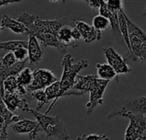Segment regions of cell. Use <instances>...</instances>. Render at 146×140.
Returning a JSON list of instances; mask_svg holds the SVG:
<instances>
[{
  "label": "cell",
  "mask_w": 146,
  "mask_h": 140,
  "mask_svg": "<svg viewBox=\"0 0 146 140\" xmlns=\"http://www.w3.org/2000/svg\"><path fill=\"white\" fill-rule=\"evenodd\" d=\"M118 20H119V31L121 33V37L123 40L125 41L129 53H130V57L129 59L131 60V44H130V39H129V33H128V26H127V21H126V15L123 10L119 11L118 15Z\"/></svg>",
  "instance_id": "cell-19"
},
{
  "label": "cell",
  "mask_w": 146,
  "mask_h": 140,
  "mask_svg": "<svg viewBox=\"0 0 146 140\" xmlns=\"http://www.w3.org/2000/svg\"><path fill=\"white\" fill-rule=\"evenodd\" d=\"M13 53L18 61L29 60V50L26 47H20L14 50Z\"/></svg>",
  "instance_id": "cell-26"
},
{
  "label": "cell",
  "mask_w": 146,
  "mask_h": 140,
  "mask_svg": "<svg viewBox=\"0 0 146 140\" xmlns=\"http://www.w3.org/2000/svg\"><path fill=\"white\" fill-rule=\"evenodd\" d=\"M20 47L28 48V41L26 40H12V41H1L0 40V50L13 52Z\"/></svg>",
  "instance_id": "cell-21"
},
{
  "label": "cell",
  "mask_w": 146,
  "mask_h": 140,
  "mask_svg": "<svg viewBox=\"0 0 146 140\" xmlns=\"http://www.w3.org/2000/svg\"><path fill=\"white\" fill-rule=\"evenodd\" d=\"M102 51L107 58L108 63L110 64L118 75L127 74L131 71V68L127 65L124 58L111 46H104Z\"/></svg>",
  "instance_id": "cell-9"
},
{
  "label": "cell",
  "mask_w": 146,
  "mask_h": 140,
  "mask_svg": "<svg viewBox=\"0 0 146 140\" xmlns=\"http://www.w3.org/2000/svg\"><path fill=\"white\" fill-rule=\"evenodd\" d=\"M31 140H42V139H41V138H37V139H35H35H31Z\"/></svg>",
  "instance_id": "cell-37"
},
{
  "label": "cell",
  "mask_w": 146,
  "mask_h": 140,
  "mask_svg": "<svg viewBox=\"0 0 146 140\" xmlns=\"http://www.w3.org/2000/svg\"><path fill=\"white\" fill-rule=\"evenodd\" d=\"M143 15L146 16V7H145V10H144V12H143Z\"/></svg>",
  "instance_id": "cell-36"
},
{
  "label": "cell",
  "mask_w": 146,
  "mask_h": 140,
  "mask_svg": "<svg viewBox=\"0 0 146 140\" xmlns=\"http://www.w3.org/2000/svg\"><path fill=\"white\" fill-rule=\"evenodd\" d=\"M62 1H63L64 3H65V2H67V1H70V0H62ZM81 1H84V2L88 3V2H89V0H81Z\"/></svg>",
  "instance_id": "cell-33"
},
{
  "label": "cell",
  "mask_w": 146,
  "mask_h": 140,
  "mask_svg": "<svg viewBox=\"0 0 146 140\" xmlns=\"http://www.w3.org/2000/svg\"><path fill=\"white\" fill-rule=\"evenodd\" d=\"M38 121L23 119L11 125L12 131L17 134H29L30 139H35L38 135Z\"/></svg>",
  "instance_id": "cell-11"
},
{
  "label": "cell",
  "mask_w": 146,
  "mask_h": 140,
  "mask_svg": "<svg viewBox=\"0 0 146 140\" xmlns=\"http://www.w3.org/2000/svg\"><path fill=\"white\" fill-rule=\"evenodd\" d=\"M3 29H5V28H4V27H3L1 26V24H0V32H1V31H2Z\"/></svg>",
  "instance_id": "cell-35"
},
{
  "label": "cell",
  "mask_w": 146,
  "mask_h": 140,
  "mask_svg": "<svg viewBox=\"0 0 146 140\" xmlns=\"http://www.w3.org/2000/svg\"><path fill=\"white\" fill-rule=\"evenodd\" d=\"M63 74L60 82V88L62 97L66 96H82L84 93L73 89L76 84V79L78 76L82 69L86 68L89 66V61L85 59H82L76 63H73V57L70 54H65L62 60Z\"/></svg>",
  "instance_id": "cell-3"
},
{
  "label": "cell",
  "mask_w": 146,
  "mask_h": 140,
  "mask_svg": "<svg viewBox=\"0 0 146 140\" xmlns=\"http://www.w3.org/2000/svg\"><path fill=\"white\" fill-rule=\"evenodd\" d=\"M137 140H146V131L143 133L141 137H139Z\"/></svg>",
  "instance_id": "cell-32"
},
{
  "label": "cell",
  "mask_w": 146,
  "mask_h": 140,
  "mask_svg": "<svg viewBox=\"0 0 146 140\" xmlns=\"http://www.w3.org/2000/svg\"><path fill=\"white\" fill-rule=\"evenodd\" d=\"M31 97H33L34 100H35L38 103V105L36 107V110H40L45 104L48 103L49 101L46 97V92H45V89L44 90H37V91H34L31 92Z\"/></svg>",
  "instance_id": "cell-24"
},
{
  "label": "cell",
  "mask_w": 146,
  "mask_h": 140,
  "mask_svg": "<svg viewBox=\"0 0 146 140\" xmlns=\"http://www.w3.org/2000/svg\"><path fill=\"white\" fill-rule=\"evenodd\" d=\"M2 98L7 108L13 113L18 109L25 112H29L30 109L27 99L23 97V96L18 94L17 92L15 93L5 92L2 95Z\"/></svg>",
  "instance_id": "cell-10"
},
{
  "label": "cell",
  "mask_w": 146,
  "mask_h": 140,
  "mask_svg": "<svg viewBox=\"0 0 146 140\" xmlns=\"http://www.w3.org/2000/svg\"><path fill=\"white\" fill-rule=\"evenodd\" d=\"M45 92L46 95V97L48 99V101H52V103L50 104L49 108L47 109V110L45 112V114H48V113L52 110V109L54 107V105L56 104V103L58 101V99L62 97V93H61V88H60V82L59 80L55 81L54 83L51 84L49 86H47L45 89Z\"/></svg>",
  "instance_id": "cell-18"
},
{
  "label": "cell",
  "mask_w": 146,
  "mask_h": 140,
  "mask_svg": "<svg viewBox=\"0 0 146 140\" xmlns=\"http://www.w3.org/2000/svg\"><path fill=\"white\" fill-rule=\"evenodd\" d=\"M132 61L146 62V34L126 16Z\"/></svg>",
  "instance_id": "cell-5"
},
{
  "label": "cell",
  "mask_w": 146,
  "mask_h": 140,
  "mask_svg": "<svg viewBox=\"0 0 146 140\" xmlns=\"http://www.w3.org/2000/svg\"><path fill=\"white\" fill-rule=\"evenodd\" d=\"M106 5L108 7L114 11H119L123 10V0H107Z\"/></svg>",
  "instance_id": "cell-28"
},
{
  "label": "cell",
  "mask_w": 146,
  "mask_h": 140,
  "mask_svg": "<svg viewBox=\"0 0 146 140\" xmlns=\"http://www.w3.org/2000/svg\"><path fill=\"white\" fill-rule=\"evenodd\" d=\"M17 79L18 83L17 93L22 96H25L28 93V87L33 81V72L29 67H24L17 75Z\"/></svg>",
  "instance_id": "cell-16"
},
{
  "label": "cell",
  "mask_w": 146,
  "mask_h": 140,
  "mask_svg": "<svg viewBox=\"0 0 146 140\" xmlns=\"http://www.w3.org/2000/svg\"><path fill=\"white\" fill-rule=\"evenodd\" d=\"M96 67L97 69V75L101 79L107 80H113L117 79L118 74L113 67L108 63H96Z\"/></svg>",
  "instance_id": "cell-20"
},
{
  "label": "cell",
  "mask_w": 146,
  "mask_h": 140,
  "mask_svg": "<svg viewBox=\"0 0 146 140\" xmlns=\"http://www.w3.org/2000/svg\"><path fill=\"white\" fill-rule=\"evenodd\" d=\"M21 1H22V0H0V7L6 6V5H9L11 4L21 2Z\"/></svg>",
  "instance_id": "cell-31"
},
{
  "label": "cell",
  "mask_w": 146,
  "mask_h": 140,
  "mask_svg": "<svg viewBox=\"0 0 146 140\" xmlns=\"http://www.w3.org/2000/svg\"><path fill=\"white\" fill-rule=\"evenodd\" d=\"M1 26L5 28L9 29L16 34H23V35H29V31L28 27L20 21L15 20L7 15H4L1 21H0Z\"/></svg>",
  "instance_id": "cell-14"
},
{
  "label": "cell",
  "mask_w": 146,
  "mask_h": 140,
  "mask_svg": "<svg viewBox=\"0 0 146 140\" xmlns=\"http://www.w3.org/2000/svg\"><path fill=\"white\" fill-rule=\"evenodd\" d=\"M107 0H89L88 5L94 10H99V9L106 4Z\"/></svg>",
  "instance_id": "cell-29"
},
{
  "label": "cell",
  "mask_w": 146,
  "mask_h": 140,
  "mask_svg": "<svg viewBox=\"0 0 146 140\" xmlns=\"http://www.w3.org/2000/svg\"><path fill=\"white\" fill-rule=\"evenodd\" d=\"M77 140H109V138L104 134H82Z\"/></svg>",
  "instance_id": "cell-27"
},
{
  "label": "cell",
  "mask_w": 146,
  "mask_h": 140,
  "mask_svg": "<svg viewBox=\"0 0 146 140\" xmlns=\"http://www.w3.org/2000/svg\"><path fill=\"white\" fill-rule=\"evenodd\" d=\"M118 116L128 118L130 122L125 132V140H137L146 131V115L133 112H121Z\"/></svg>",
  "instance_id": "cell-6"
},
{
  "label": "cell",
  "mask_w": 146,
  "mask_h": 140,
  "mask_svg": "<svg viewBox=\"0 0 146 140\" xmlns=\"http://www.w3.org/2000/svg\"><path fill=\"white\" fill-rule=\"evenodd\" d=\"M17 20L23 22L29 29V34L37 38L42 47L52 46L59 51H64L67 47L60 43L58 38L59 29L64 25L74 24L66 17H59L54 20H41L36 15L27 12L21 13Z\"/></svg>",
  "instance_id": "cell-1"
},
{
  "label": "cell",
  "mask_w": 146,
  "mask_h": 140,
  "mask_svg": "<svg viewBox=\"0 0 146 140\" xmlns=\"http://www.w3.org/2000/svg\"><path fill=\"white\" fill-rule=\"evenodd\" d=\"M38 121V132L43 131L46 137H53L62 140H69L70 135L63 120L58 116H50L46 114H40L38 110L30 108L29 111Z\"/></svg>",
  "instance_id": "cell-4"
},
{
  "label": "cell",
  "mask_w": 146,
  "mask_h": 140,
  "mask_svg": "<svg viewBox=\"0 0 146 140\" xmlns=\"http://www.w3.org/2000/svg\"><path fill=\"white\" fill-rule=\"evenodd\" d=\"M3 87L5 92H10V93H15L18 91V83L17 76L12 75L7 77L3 83Z\"/></svg>",
  "instance_id": "cell-23"
},
{
  "label": "cell",
  "mask_w": 146,
  "mask_h": 140,
  "mask_svg": "<svg viewBox=\"0 0 146 140\" xmlns=\"http://www.w3.org/2000/svg\"><path fill=\"white\" fill-rule=\"evenodd\" d=\"M1 89H2V87H1V85H0V94H1Z\"/></svg>",
  "instance_id": "cell-38"
},
{
  "label": "cell",
  "mask_w": 146,
  "mask_h": 140,
  "mask_svg": "<svg viewBox=\"0 0 146 140\" xmlns=\"http://www.w3.org/2000/svg\"><path fill=\"white\" fill-rule=\"evenodd\" d=\"M133 112L146 115V97L126 99L119 107L114 109L108 115V119L118 116L121 112Z\"/></svg>",
  "instance_id": "cell-8"
},
{
  "label": "cell",
  "mask_w": 146,
  "mask_h": 140,
  "mask_svg": "<svg viewBox=\"0 0 146 140\" xmlns=\"http://www.w3.org/2000/svg\"><path fill=\"white\" fill-rule=\"evenodd\" d=\"M18 61L17 60L15 55L11 51H8L3 57L0 56V62L1 64L6 67H11L13 65H15Z\"/></svg>",
  "instance_id": "cell-25"
},
{
  "label": "cell",
  "mask_w": 146,
  "mask_h": 140,
  "mask_svg": "<svg viewBox=\"0 0 146 140\" xmlns=\"http://www.w3.org/2000/svg\"><path fill=\"white\" fill-rule=\"evenodd\" d=\"M72 39H74V41H76V42L82 39L81 33L79 32V30L77 28L76 26H74L72 28Z\"/></svg>",
  "instance_id": "cell-30"
},
{
  "label": "cell",
  "mask_w": 146,
  "mask_h": 140,
  "mask_svg": "<svg viewBox=\"0 0 146 140\" xmlns=\"http://www.w3.org/2000/svg\"><path fill=\"white\" fill-rule=\"evenodd\" d=\"M74 26H75V22L74 24L64 25L59 29L58 33V40L60 41L61 44H63L67 48L78 47V43L72 39V28Z\"/></svg>",
  "instance_id": "cell-17"
},
{
  "label": "cell",
  "mask_w": 146,
  "mask_h": 140,
  "mask_svg": "<svg viewBox=\"0 0 146 140\" xmlns=\"http://www.w3.org/2000/svg\"><path fill=\"white\" fill-rule=\"evenodd\" d=\"M92 22H93V25L92 26L96 30H98L100 32L105 31V30H107L110 27V22H109V20L107 17H105V16H102L100 14L98 16H96L93 18V21Z\"/></svg>",
  "instance_id": "cell-22"
},
{
  "label": "cell",
  "mask_w": 146,
  "mask_h": 140,
  "mask_svg": "<svg viewBox=\"0 0 146 140\" xmlns=\"http://www.w3.org/2000/svg\"><path fill=\"white\" fill-rule=\"evenodd\" d=\"M75 26L81 33L82 39L86 44L99 40L102 38V32L96 30L93 26H90L84 22L75 21Z\"/></svg>",
  "instance_id": "cell-12"
},
{
  "label": "cell",
  "mask_w": 146,
  "mask_h": 140,
  "mask_svg": "<svg viewBox=\"0 0 146 140\" xmlns=\"http://www.w3.org/2000/svg\"><path fill=\"white\" fill-rule=\"evenodd\" d=\"M37 38L32 34L29 35L28 50H29V61L30 65L37 64L40 61L43 56V50Z\"/></svg>",
  "instance_id": "cell-13"
},
{
  "label": "cell",
  "mask_w": 146,
  "mask_h": 140,
  "mask_svg": "<svg viewBox=\"0 0 146 140\" xmlns=\"http://www.w3.org/2000/svg\"><path fill=\"white\" fill-rule=\"evenodd\" d=\"M110 81L101 79L97 75H78V81L73 89L84 92H90V100L86 104V112L90 115L98 105L104 103L103 95Z\"/></svg>",
  "instance_id": "cell-2"
},
{
  "label": "cell",
  "mask_w": 146,
  "mask_h": 140,
  "mask_svg": "<svg viewBox=\"0 0 146 140\" xmlns=\"http://www.w3.org/2000/svg\"><path fill=\"white\" fill-rule=\"evenodd\" d=\"M57 80V77L51 70L46 68H36L33 71V81L27 89L28 92L44 90Z\"/></svg>",
  "instance_id": "cell-7"
},
{
  "label": "cell",
  "mask_w": 146,
  "mask_h": 140,
  "mask_svg": "<svg viewBox=\"0 0 146 140\" xmlns=\"http://www.w3.org/2000/svg\"><path fill=\"white\" fill-rule=\"evenodd\" d=\"M27 61H29V60L17 61L15 65H13L11 67H6L3 66L1 64V62H0V85H1V87H2V89H1V96L5 93L4 87H3L4 80L9 76H12V75L17 76L24 68L25 63H26Z\"/></svg>",
  "instance_id": "cell-15"
},
{
  "label": "cell",
  "mask_w": 146,
  "mask_h": 140,
  "mask_svg": "<svg viewBox=\"0 0 146 140\" xmlns=\"http://www.w3.org/2000/svg\"><path fill=\"white\" fill-rule=\"evenodd\" d=\"M49 2L51 3H56V2H58V1H61V0H48Z\"/></svg>",
  "instance_id": "cell-34"
}]
</instances>
